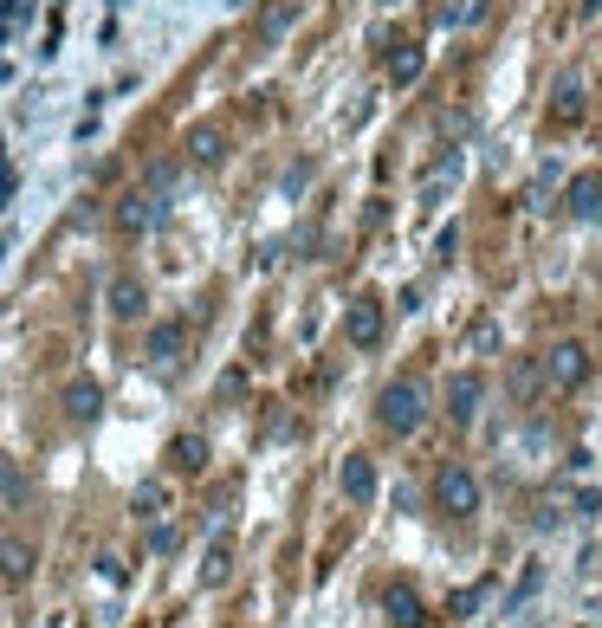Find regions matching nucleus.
Segmentation results:
<instances>
[{
    "instance_id": "1",
    "label": "nucleus",
    "mask_w": 602,
    "mask_h": 628,
    "mask_svg": "<svg viewBox=\"0 0 602 628\" xmlns=\"http://www.w3.org/2000/svg\"><path fill=\"white\" fill-rule=\"evenodd\" d=\"M376 415H382V428H389V434H415L421 421H428V395H421L415 382H389L382 402H376Z\"/></svg>"
},
{
    "instance_id": "2",
    "label": "nucleus",
    "mask_w": 602,
    "mask_h": 628,
    "mask_svg": "<svg viewBox=\"0 0 602 628\" xmlns=\"http://www.w3.org/2000/svg\"><path fill=\"white\" fill-rule=\"evenodd\" d=\"M538 376L551 382V389H577V382L590 376V350H583V344H551V350H544V363H538Z\"/></svg>"
},
{
    "instance_id": "3",
    "label": "nucleus",
    "mask_w": 602,
    "mask_h": 628,
    "mask_svg": "<svg viewBox=\"0 0 602 628\" xmlns=\"http://www.w3.org/2000/svg\"><path fill=\"white\" fill-rule=\"evenodd\" d=\"M434 499H441L447 518H467V512H480V480H473L467 467H441V480H434Z\"/></svg>"
},
{
    "instance_id": "4",
    "label": "nucleus",
    "mask_w": 602,
    "mask_h": 628,
    "mask_svg": "<svg viewBox=\"0 0 602 628\" xmlns=\"http://www.w3.org/2000/svg\"><path fill=\"white\" fill-rule=\"evenodd\" d=\"M344 337L357 350H376L382 344V305H376V298H357V305L344 311Z\"/></svg>"
},
{
    "instance_id": "5",
    "label": "nucleus",
    "mask_w": 602,
    "mask_h": 628,
    "mask_svg": "<svg viewBox=\"0 0 602 628\" xmlns=\"http://www.w3.org/2000/svg\"><path fill=\"white\" fill-rule=\"evenodd\" d=\"M480 402H486V376H473V370L447 376V415H454V421H473V415H480Z\"/></svg>"
},
{
    "instance_id": "6",
    "label": "nucleus",
    "mask_w": 602,
    "mask_h": 628,
    "mask_svg": "<svg viewBox=\"0 0 602 628\" xmlns=\"http://www.w3.org/2000/svg\"><path fill=\"white\" fill-rule=\"evenodd\" d=\"M104 298H111V318H123V324H130V318H143V311H149L143 279H130V272H117V279H111V292H104Z\"/></svg>"
},
{
    "instance_id": "7",
    "label": "nucleus",
    "mask_w": 602,
    "mask_h": 628,
    "mask_svg": "<svg viewBox=\"0 0 602 628\" xmlns=\"http://www.w3.org/2000/svg\"><path fill=\"white\" fill-rule=\"evenodd\" d=\"M337 486H344L350 505H369V499H376V467H369L363 454H350L344 467H337Z\"/></svg>"
},
{
    "instance_id": "8",
    "label": "nucleus",
    "mask_w": 602,
    "mask_h": 628,
    "mask_svg": "<svg viewBox=\"0 0 602 628\" xmlns=\"http://www.w3.org/2000/svg\"><path fill=\"white\" fill-rule=\"evenodd\" d=\"M65 415H72V421H98L104 415V389L91 376H72V382H65Z\"/></svg>"
},
{
    "instance_id": "9",
    "label": "nucleus",
    "mask_w": 602,
    "mask_h": 628,
    "mask_svg": "<svg viewBox=\"0 0 602 628\" xmlns=\"http://www.w3.org/2000/svg\"><path fill=\"white\" fill-rule=\"evenodd\" d=\"M156 214H162L156 195H123L117 201V227H123V234H149V227H156Z\"/></svg>"
},
{
    "instance_id": "10",
    "label": "nucleus",
    "mask_w": 602,
    "mask_h": 628,
    "mask_svg": "<svg viewBox=\"0 0 602 628\" xmlns=\"http://www.w3.org/2000/svg\"><path fill=\"white\" fill-rule=\"evenodd\" d=\"M33 564H39V557H33V544H26V538H0V583H26V577H33Z\"/></svg>"
},
{
    "instance_id": "11",
    "label": "nucleus",
    "mask_w": 602,
    "mask_h": 628,
    "mask_svg": "<svg viewBox=\"0 0 602 628\" xmlns=\"http://www.w3.org/2000/svg\"><path fill=\"white\" fill-rule=\"evenodd\" d=\"M221 156H227V136L214 130V124H195V130H188V162H195V169H214Z\"/></svg>"
},
{
    "instance_id": "12",
    "label": "nucleus",
    "mask_w": 602,
    "mask_h": 628,
    "mask_svg": "<svg viewBox=\"0 0 602 628\" xmlns=\"http://www.w3.org/2000/svg\"><path fill=\"white\" fill-rule=\"evenodd\" d=\"M382 609H389V622H395V628H421V622H428V609H421V596L408 590V583H395V590L382 596Z\"/></svg>"
},
{
    "instance_id": "13",
    "label": "nucleus",
    "mask_w": 602,
    "mask_h": 628,
    "mask_svg": "<svg viewBox=\"0 0 602 628\" xmlns=\"http://www.w3.org/2000/svg\"><path fill=\"white\" fill-rule=\"evenodd\" d=\"M570 214L577 221H602V175H577L570 182Z\"/></svg>"
},
{
    "instance_id": "14",
    "label": "nucleus",
    "mask_w": 602,
    "mask_h": 628,
    "mask_svg": "<svg viewBox=\"0 0 602 628\" xmlns=\"http://www.w3.org/2000/svg\"><path fill=\"white\" fill-rule=\"evenodd\" d=\"M182 344H188L182 324H156V331H149V363H156V370H169V363L182 357Z\"/></svg>"
},
{
    "instance_id": "15",
    "label": "nucleus",
    "mask_w": 602,
    "mask_h": 628,
    "mask_svg": "<svg viewBox=\"0 0 602 628\" xmlns=\"http://www.w3.org/2000/svg\"><path fill=\"white\" fill-rule=\"evenodd\" d=\"M169 467L175 473H201L208 467V441H201V434H175L169 441Z\"/></svg>"
},
{
    "instance_id": "16",
    "label": "nucleus",
    "mask_w": 602,
    "mask_h": 628,
    "mask_svg": "<svg viewBox=\"0 0 602 628\" xmlns=\"http://www.w3.org/2000/svg\"><path fill=\"white\" fill-rule=\"evenodd\" d=\"M130 512L136 518H162V512H169V480H143V486H136V499H130Z\"/></svg>"
},
{
    "instance_id": "17",
    "label": "nucleus",
    "mask_w": 602,
    "mask_h": 628,
    "mask_svg": "<svg viewBox=\"0 0 602 628\" xmlns=\"http://www.w3.org/2000/svg\"><path fill=\"white\" fill-rule=\"evenodd\" d=\"M577 117H583V85L564 78V85H557V124H577Z\"/></svg>"
},
{
    "instance_id": "18",
    "label": "nucleus",
    "mask_w": 602,
    "mask_h": 628,
    "mask_svg": "<svg viewBox=\"0 0 602 628\" xmlns=\"http://www.w3.org/2000/svg\"><path fill=\"white\" fill-rule=\"evenodd\" d=\"M389 78H395V85H415V78H421V46H402V52H395V59H389Z\"/></svg>"
},
{
    "instance_id": "19",
    "label": "nucleus",
    "mask_w": 602,
    "mask_h": 628,
    "mask_svg": "<svg viewBox=\"0 0 602 628\" xmlns=\"http://www.w3.org/2000/svg\"><path fill=\"white\" fill-rule=\"evenodd\" d=\"M285 26H292V7H285V0H279V7H266V13H259V39H266V46L285 33Z\"/></svg>"
},
{
    "instance_id": "20",
    "label": "nucleus",
    "mask_w": 602,
    "mask_h": 628,
    "mask_svg": "<svg viewBox=\"0 0 602 628\" xmlns=\"http://www.w3.org/2000/svg\"><path fill=\"white\" fill-rule=\"evenodd\" d=\"M227 570H234V551H227V544H214L208 564H201V583H227Z\"/></svg>"
},
{
    "instance_id": "21",
    "label": "nucleus",
    "mask_w": 602,
    "mask_h": 628,
    "mask_svg": "<svg viewBox=\"0 0 602 628\" xmlns=\"http://www.w3.org/2000/svg\"><path fill=\"white\" fill-rule=\"evenodd\" d=\"M175 544H182V531H175V525H162V518H149V551H156V557H169Z\"/></svg>"
},
{
    "instance_id": "22",
    "label": "nucleus",
    "mask_w": 602,
    "mask_h": 628,
    "mask_svg": "<svg viewBox=\"0 0 602 628\" xmlns=\"http://www.w3.org/2000/svg\"><path fill=\"white\" fill-rule=\"evenodd\" d=\"M480 596H486V583H467V590H454V596H447V616H473V609H480Z\"/></svg>"
},
{
    "instance_id": "23",
    "label": "nucleus",
    "mask_w": 602,
    "mask_h": 628,
    "mask_svg": "<svg viewBox=\"0 0 602 628\" xmlns=\"http://www.w3.org/2000/svg\"><path fill=\"white\" fill-rule=\"evenodd\" d=\"M538 583H544V570H538V564H525V577H518V590H512V603H505V609H525L531 596H538Z\"/></svg>"
},
{
    "instance_id": "24",
    "label": "nucleus",
    "mask_w": 602,
    "mask_h": 628,
    "mask_svg": "<svg viewBox=\"0 0 602 628\" xmlns=\"http://www.w3.org/2000/svg\"><path fill=\"white\" fill-rule=\"evenodd\" d=\"M26 493V473H20V460H0V499H20Z\"/></svg>"
},
{
    "instance_id": "25",
    "label": "nucleus",
    "mask_w": 602,
    "mask_h": 628,
    "mask_svg": "<svg viewBox=\"0 0 602 628\" xmlns=\"http://www.w3.org/2000/svg\"><path fill=\"white\" fill-rule=\"evenodd\" d=\"M454 247H460V227H441V240H434V259H454Z\"/></svg>"
},
{
    "instance_id": "26",
    "label": "nucleus",
    "mask_w": 602,
    "mask_h": 628,
    "mask_svg": "<svg viewBox=\"0 0 602 628\" xmlns=\"http://www.w3.org/2000/svg\"><path fill=\"white\" fill-rule=\"evenodd\" d=\"M13 188H20V182H13V175H7V169H0V214H7V208H13Z\"/></svg>"
},
{
    "instance_id": "27",
    "label": "nucleus",
    "mask_w": 602,
    "mask_h": 628,
    "mask_svg": "<svg viewBox=\"0 0 602 628\" xmlns=\"http://www.w3.org/2000/svg\"><path fill=\"white\" fill-rule=\"evenodd\" d=\"M7 78H13V65H0V85H7Z\"/></svg>"
},
{
    "instance_id": "28",
    "label": "nucleus",
    "mask_w": 602,
    "mask_h": 628,
    "mask_svg": "<svg viewBox=\"0 0 602 628\" xmlns=\"http://www.w3.org/2000/svg\"><path fill=\"white\" fill-rule=\"evenodd\" d=\"M518 628H544V622H518Z\"/></svg>"
}]
</instances>
